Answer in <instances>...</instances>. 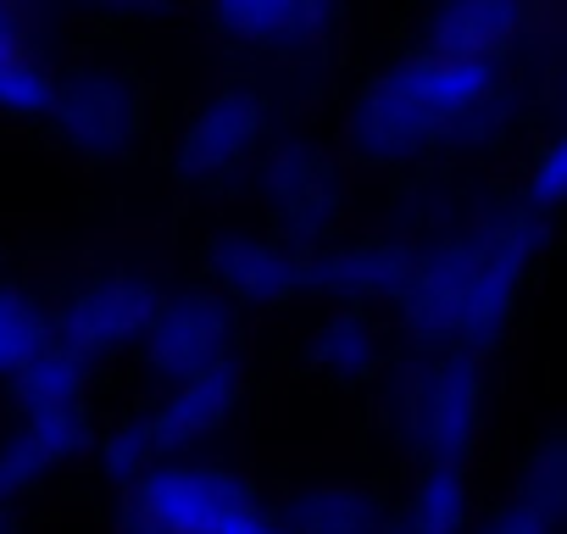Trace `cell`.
<instances>
[{
    "mask_svg": "<svg viewBox=\"0 0 567 534\" xmlns=\"http://www.w3.org/2000/svg\"><path fill=\"white\" fill-rule=\"evenodd\" d=\"M545 250V217L523 206H495L467 228L412 250V267L395 290L401 324L429 351H473L501 340L528 285V267Z\"/></svg>",
    "mask_w": 567,
    "mask_h": 534,
    "instance_id": "6da1fadb",
    "label": "cell"
},
{
    "mask_svg": "<svg viewBox=\"0 0 567 534\" xmlns=\"http://www.w3.org/2000/svg\"><path fill=\"white\" fill-rule=\"evenodd\" d=\"M501 117V68L406 51L362 84V95L346 112V140L368 162H412L451 140H489Z\"/></svg>",
    "mask_w": 567,
    "mask_h": 534,
    "instance_id": "7a4b0ae2",
    "label": "cell"
},
{
    "mask_svg": "<svg viewBox=\"0 0 567 534\" xmlns=\"http://www.w3.org/2000/svg\"><path fill=\"white\" fill-rule=\"evenodd\" d=\"M123 534H290L250 479L217 462H156L145 468L117 512Z\"/></svg>",
    "mask_w": 567,
    "mask_h": 534,
    "instance_id": "3957f363",
    "label": "cell"
},
{
    "mask_svg": "<svg viewBox=\"0 0 567 534\" xmlns=\"http://www.w3.org/2000/svg\"><path fill=\"white\" fill-rule=\"evenodd\" d=\"M395 429L423 468H462L484 429V357L423 351L395 373Z\"/></svg>",
    "mask_w": 567,
    "mask_h": 534,
    "instance_id": "277c9868",
    "label": "cell"
},
{
    "mask_svg": "<svg viewBox=\"0 0 567 534\" xmlns=\"http://www.w3.org/2000/svg\"><path fill=\"white\" fill-rule=\"evenodd\" d=\"M256 189L278 223V239H290L296 250L323 245L346 217V184L334 156L301 134H284L256 151Z\"/></svg>",
    "mask_w": 567,
    "mask_h": 534,
    "instance_id": "5b68a950",
    "label": "cell"
},
{
    "mask_svg": "<svg viewBox=\"0 0 567 534\" xmlns=\"http://www.w3.org/2000/svg\"><path fill=\"white\" fill-rule=\"evenodd\" d=\"M234 346H239V312L217 290L189 285V290L162 296V307H156L145 340H140V362H145L151 379L184 384L206 368L234 362Z\"/></svg>",
    "mask_w": 567,
    "mask_h": 534,
    "instance_id": "8992f818",
    "label": "cell"
},
{
    "mask_svg": "<svg viewBox=\"0 0 567 534\" xmlns=\"http://www.w3.org/2000/svg\"><path fill=\"white\" fill-rule=\"evenodd\" d=\"M156 307H162V290L145 274H101L51 312V340L62 351H73L84 368H95V362L140 346Z\"/></svg>",
    "mask_w": 567,
    "mask_h": 534,
    "instance_id": "52a82bcc",
    "label": "cell"
},
{
    "mask_svg": "<svg viewBox=\"0 0 567 534\" xmlns=\"http://www.w3.org/2000/svg\"><path fill=\"white\" fill-rule=\"evenodd\" d=\"M51 129L79 156H117L140 140V84L112 62H84L56 79Z\"/></svg>",
    "mask_w": 567,
    "mask_h": 534,
    "instance_id": "ba28073f",
    "label": "cell"
},
{
    "mask_svg": "<svg viewBox=\"0 0 567 534\" xmlns=\"http://www.w3.org/2000/svg\"><path fill=\"white\" fill-rule=\"evenodd\" d=\"M267 134V101L256 84H223L217 95H206L178 140V173L195 184H217L228 173H239Z\"/></svg>",
    "mask_w": 567,
    "mask_h": 534,
    "instance_id": "9c48e42d",
    "label": "cell"
},
{
    "mask_svg": "<svg viewBox=\"0 0 567 534\" xmlns=\"http://www.w3.org/2000/svg\"><path fill=\"white\" fill-rule=\"evenodd\" d=\"M206 267H212V290L234 312L239 307H284L307 279V250H296L278 234L223 228L206 239Z\"/></svg>",
    "mask_w": 567,
    "mask_h": 534,
    "instance_id": "30bf717a",
    "label": "cell"
},
{
    "mask_svg": "<svg viewBox=\"0 0 567 534\" xmlns=\"http://www.w3.org/2000/svg\"><path fill=\"white\" fill-rule=\"evenodd\" d=\"M239 396H245L239 362H223V368H206V373H195L184 384H167L162 401L151 412H140V434H145L151 456L156 462H178L189 445H200L206 434H217L234 418Z\"/></svg>",
    "mask_w": 567,
    "mask_h": 534,
    "instance_id": "8fae6325",
    "label": "cell"
},
{
    "mask_svg": "<svg viewBox=\"0 0 567 534\" xmlns=\"http://www.w3.org/2000/svg\"><path fill=\"white\" fill-rule=\"evenodd\" d=\"M528 29L534 7H523V0H445L417 23V51L501 68Z\"/></svg>",
    "mask_w": 567,
    "mask_h": 534,
    "instance_id": "7c38bea8",
    "label": "cell"
},
{
    "mask_svg": "<svg viewBox=\"0 0 567 534\" xmlns=\"http://www.w3.org/2000/svg\"><path fill=\"white\" fill-rule=\"evenodd\" d=\"M95 445L84 412H18V423L0 440V506L23 501L51 473L79 462Z\"/></svg>",
    "mask_w": 567,
    "mask_h": 534,
    "instance_id": "4fadbf2b",
    "label": "cell"
},
{
    "mask_svg": "<svg viewBox=\"0 0 567 534\" xmlns=\"http://www.w3.org/2000/svg\"><path fill=\"white\" fill-rule=\"evenodd\" d=\"M406 267H412V245H401V239H329V245L307 250L301 290H323L340 307L395 301Z\"/></svg>",
    "mask_w": 567,
    "mask_h": 534,
    "instance_id": "5bb4252c",
    "label": "cell"
},
{
    "mask_svg": "<svg viewBox=\"0 0 567 534\" xmlns=\"http://www.w3.org/2000/svg\"><path fill=\"white\" fill-rule=\"evenodd\" d=\"M334 23L329 0H223L212 12V29L250 51H318Z\"/></svg>",
    "mask_w": 567,
    "mask_h": 534,
    "instance_id": "9a60e30c",
    "label": "cell"
},
{
    "mask_svg": "<svg viewBox=\"0 0 567 534\" xmlns=\"http://www.w3.org/2000/svg\"><path fill=\"white\" fill-rule=\"evenodd\" d=\"M561 506H567V451L556 434H545L523 462L517 490L467 534H561Z\"/></svg>",
    "mask_w": 567,
    "mask_h": 534,
    "instance_id": "2e32d148",
    "label": "cell"
},
{
    "mask_svg": "<svg viewBox=\"0 0 567 534\" xmlns=\"http://www.w3.org/2000/svg\"><path fill=\"white\" fill-rule=\"evenodd\" d=\"M56 95V68L34 40V12L0 0V112L7 117H45Z\"/></svg>",
    "mask_w": 567,
    "mask_h": 534,
    "instance_id": "e0dca14e",
    "label": "cell"
},
{
    "mask_svg": "<svg viewBox=\"0 0 567 534\" xmlns=\"http://www.w3.org/2000/svg\"><path fill=\"white\" fill-rule=\"evenodd\" d=\"M307 357L334 384H368L384 368V329L362 307H334L329 318H318V329L307 340Z\"/></svg>",
    "mask_w": 567,
    "mask_h": 534,
    "instance_id": "ac0fdd59",
    "label": "cell"
},
{
    "mask_svg": "<svg viewBox=\"0 0 567 534\" xmlns=\"http://www.w3.org/2000/svg\"><path fill=\"white\" fill-rule=\"evenodd\" d=\"M290 534H379L384 523V501L368 484L351 479H329V484H307L278 506Z\"/></svg>",
    "mask_w": 567,
    "mask_h": 534,
    "instance_id": "d6986e66",
    "label": "cell"
},
{
    "mask_svg": "<svg viewBox=\"0 0 567 534\" xmlns=\"http://www.w3.org/2000/svg\"><path fill=\"white\" fill-rule=\"evenodd\" d=\"M473 528V484L462 468H423L406 506L401 534H467Z\"/></svg>",
    "mask_w": 567,
    "mask_h": 534,
    "instance_id": "ffe728a7",
    "label": "cell"
},
{
    "mask_svg": "<svg viewBox=\"0 0 567 534\" xmlns=\"http://www.w3.org/2000/svg\"><path fill=\"white\" fill-rule=\"evenodd\" d=\"M90 373L73 351H62L56 340L12 379V396H18V412H84V396H90Z\"/></svg>",
    "mask_w": 567,
    "mask_h": 534,
    "instance_id": "44dd1931",
    "label": "cell"
},
{
    "mask_svg": "<svg viewBox=\"0 0 567 534\" xmlns=\"http://www.w3.org/2000/svg\"><path fill=\"white\" fill-rule=\"evenodd\" d=\"M45 346H51V312L29 290L0 285V379L12 384Z\"/></svg>",
    "mask_w": 567,
    "mask_h": 534,
    "instance_id": "7402d4cb",
    "label": "cell"
},
{
    "mask_svg": "<svg viewBox=\"0 0 567 534\" xmlns=\"http://www.w3.org/2000/svg\"><path fill=\"white\" fill-rule=\"evenodd\" d=\"M561 195H567V140L545 134L534 145V156H528V178H523V201L517 206L534 212V217H550L561 206Z\"/></svg>",
    "mask_w": 567,
    "mask_h": 534,
    "instance_id": "603a6c76",
    "label": "cell"
},
{
    "mask_svg": "<svg viewBox=\"0 0 567 534\" xmlns=\"http://www.w3.org/2000/svg\"><path fill=\"white\" fill-rule=\"evenodd\" d=\"M0 534H7V523H0Z\"/></svg>",
    "mask_w": 567,
    "mask_h": 534,
    "instance_id": "cb8c5ba5",
    "label": "cell"
}]
</instances>
